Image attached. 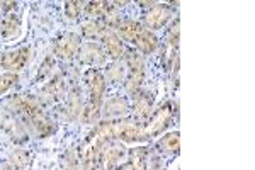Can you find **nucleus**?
Returning <instances> with one entry per match:
<instances>
[{
    "instance_id": "nucleus-18",
    "label": "nucleus",
    "mask_w": 255,
    "mask_h": 170,
    "mask_svg": "<svg viewBox=\"0 0 255 170\" xmlns=\"http://www.w3.org/2000/svg\"><path fill=\"white\" fill-rule=\"evenodd\" d=\"M134 2L138 3V5H151V3H157L158 0H134ZM167 2H170V3H179V0H167Z\"/></svg>"
},
{
    "instance_id": "nucleus-7",
    "label": "nucleus",
    "mask_w": 255,
    "mask_h": 170,
    "mask_svg": "<svg viewBox=\"0 0 255 170\" xmlns=\"http://www.w3.org/2000/svg\"><path fill=\"white\" fill-rule=\"evenodd\" d=\"M79 48H80V41L75 34H65L56 41L55 53L61 58H70L75 55Z\"/></svg>"
},
{
    "instance_id": "nucleus-4",
    "label": "nucleus",
    "mask_w": 255,
    "mask_h": 170,
    "mask_svg": "<svg viewBox=\"0 0 255 170\" xmlns=\"http://www.w3.org/2000/svg\"><path fill=\"white\" fill-rule=\"evenodd\" d=\"M174 114V109H172V104H165L151 116V119L148 121V126L143 128V133H145V138L148 136H153L162 133L167 128V124L170 123V118Z\"/></svg>"
},
{
    "instance_id": "nucleus-8",
    "label": "nucleus",
    "mask_w": 255,
    "mask_h": 170,
    "mask_svg": "<svg viewBox=\"0 0 255 170\" xmlns=\"http://www.w3.org/2000/svg\"><path fill=\"white\" fill-rule=\"evenodd\" d=\"M101 39L104 41V46H106V51L109 53L111 58H118L123 55L125 48H123V43L119 39V36L114 34L111 29H104L101 34Z\"/></svg>"
},
{
    "instance_id": "nucleus-5",
    "label": "nucleus",
    "mask_w": 255,
    "mask_h": 170,
    "mask_svg": "<svg viewBox=\"0 0 255 170\" xmlns=\"http://www.w3.org/2000/svg\"><path fill=\"white\" fill-rule=\"evenodd\" d=\"M172 7L167 3H155L145 14V24L148 29H162L172 17Z\"/></svg>"
},
{
    "instance_id": "nucleus-10",
    "label": "nucleus",
    "mask_w": 255,
    "mask_h": 170,
    "mask_svg": "<svg viewBox=\"0 0 255 170\" xmlns=\"http://www.w3.org/2000/svg\"><path fill=\"white\" fill-rule=\"evenodd\" d=\"M111 12L109 0H89L87 3V15L89 17H104Z\"/></svg>"
},
{
    "instance_id": "nucleus-19",
    "label": "nucleus",
    "mask_w": 255,
    "mask_h": 170,
    "mask_svg": "<svg viewBox=\"0 0 255 170\" xmlns=\"http://www.w3.org/2000/svg\"><path fill=\"white\" fill-rule=\"evenodd\" d=\"M0 7H2L3 10L10 9V7H14V0H0Z\"/></svg>"
},
{
    "instance_id": "nucleus-1",
    "label": "nucleus",
    "mask_w": 255,
    "mask_h": 170,
    "mask_svg": "<svg viewBox=\"0 0 255 170\" xmlns=\"http://www.w3.org/2000/svg\"><path fill=\"white\" fill-rule=\"evenodd\" d=\"M118 31L121 34V38L129 41L131 44H134L139 51L150 55L153 53L158 46V39L153 32H150V29L143 27L141 24L136 22L133 19H123L118 22Z\"/></svg>"
},
{
    "instance_id": "nucleus-20",
    "label": "nucleus",
    "mask_w": 255,
    "mask_h": 170,
    "mask_svg": "<svg viewBox=\"0 0 255 170\" xmlns=\"http://www.w3.org/2000/svg\"><path fill=\"white\" fill-rule=\"evenodd\" d=\"M128 2H129V0H114V3H118V5H125Z\"/></svg>"
},
{
    "instance_id": "nucleus-9",
    "label": "nucleus",
    "mask_w": 255,
    "mask_h": 170,
    "mask_svg": "<svg viewBox=\"0 0 255 170\" xmlns=\"http://www.w3.org/2000/svg\"><path fill=\"white\" fill-rule=\"evenodd\" d=\"M179 140H180L179 131L168 133V135H165V136H163V138L157 143L158 152L168 153V155H179V150H180Z\"/></svg>"
},
{
    "instance_id": "nucleus-13",
    "label": "nucleus",
    "mask_w": 255,
    "mask_h": 170,
    "mask_svg": "<svg viewBox=\"0 0 255 170\" xmlns=\"http://www.w3.org/2000/svg\"><path fill=\"white\" fill-rule=\"evenodd\" d=\"M87 5V0H65V15L68 19H77Z\"/></svg>"
},
{
    "instance_id": "nucleus-3",
    "label": "nucleus",
    "mask_w": 255,
    "mask_h": 170,
    "mask_svg": "<svg viewBox=\"0 0 255 170\" xmlns=\"http://www.w3.org/2000/svg\"><path fill=\"white\" fill-rule=\"evenodd\" d=\"M128 66H129V75H128V82L126 87L131 94H134L139 89L143 82V75H145V65H143V60L138 53L134 51H128L126 56Z\"/></svg>"
},
{
    "instance_id": "nucleus-15",
    "label": "nucleus",
    "mask_w": 255,
    "mask_h": 170,
    "mask_svg": "<svg viewBox=\"0 0 255 170\" xmlns=\"http://www.w3.org/2000/svg\"><path fill=\"white\" fill-rule=\"evenodd\" d=\"M126 102L121 101V99H116V101H111L108 102V111L106 114L108 116H121L126 113Z\"/></svg>"
},
{
    "instance_id": "nucleus-6",
    "label": "nucleus",
    "mask_w": 255,
    "mask_h": 170,
    "mask_svg": "<svg viewBox=\"0 0 255 170\" xmlns=\"http://www.w3.org/2000/svg\"><path fill=\"white\" fill-rule=\"evenodd\" d=\"M27 60H29V48H17L3 53L0 63H2L3 68L10 70V72H19L26 66Z\"/></svg>"
},
{
    "instance_id": "nucleus-16",
    "label": "nucleus",
    "mask_w": 255,
    "mask_h": 170,
    "mask_svg": "<svg viewBox=\"0 0 255 170\" xmlns=\"http://www.w3.org/2000/svg\"><path fill=\"white\" fill-rule=\"evenodd\" d=\"M15 82H17V75H15L14 72L2 73V75H0V95L5 94L7 90H9L10 87L15 84Z\"/></svg>"
},
{
    "instance_id": "nucleus-11",
    "label": "nucleus",
    "mask_w": 255,
    "mask_h": 170,
    "mask_svg": "<svg viewBox=\"0 0 255 170\" xmlns=\"http://www.w3.org/2000/svg\"><path fill=\"white\" fill-rule=\"evenodd\" d=\"M146 152L145 148H134L128 153V165H123V169H145Z\"/></svg>"
},
{
    "instance_id": "nucleus-12",
    "label": "nucleus",
    "mask_w": 255,
    "mask_h": 170,
    "mask_svg": "<svg viewBox=\"0 0 255 170\" xmlns=\"http://www.w3.org/2000/svg\"><path fill=\"white\" fill-rule=\"evenodd\" d=\"M80 58L87 63H96V61L102 60V51L101 48H97L96 44H85L80 48Z\"/></svg>"
},
{
    "instance_id": "nucleus-2",
    "label": "nucleus",
    "mask_w": 255,
    "mask_h": 170,
    "mask_svg": "<svg viewBox=\"0 0 255 170\" xmlns=\"http://www.w3.org/2000/svg\"><path fill=\"white\" fill-rule=\"evenodd\" d=\"M85 82H87L89 87V107L85 109V119L87 121H94L96 116L99 113V107H101V101L102 95H104V89H106V82L102 73L96 68H89L85 72Z\"/></svg>"
},
{
    "instance_id": "nucleus-14",
    "label": "nucleus",
    "mask_w": 255,
    "mask_h": 170,
    "mask_svg": "<svg viewBox=\"0 0 255 170\" xmlns=\"http://www.w3.org/2000/svg\"><path fill=\"white\" fill-rule=\"evenodd\" d=\"M17 31H19V19L14 17V14H12L5 20H3L2 36H3V38H12V36L17 34Z\"/></svg>"
},
{
    "instance_id": "nucleus-17",
    "label": "nucleus",
    "mask_w": 255,
    "mask_h": 170,
    "mask_svg": "<svg viewBox=\"0 0 255 170\" xmlns=\"http://www.w3.org/2000/svg\"><path fill=\"white\" fill-rule=\"evenodd\" d=\"M150 106H151V101H148L145 95H141L136 102V113H139V116H146L148 111H150Z\"/></svg>"
}]
</instances>
